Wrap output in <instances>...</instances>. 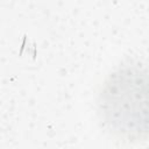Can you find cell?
<instances>
[{
	"mask_svg": "<svg viewBox=\"0 0 149 149\" xmlns=\"http://www.w3.org/2000/svg\"><path fill=\"white\" fill-rule=\"evenodd\" d=\"M98 109L106 128L116 137L139 141L149 136V66L125 65L105 80Z\"/></svg>",
	"mask_w": 149,
	"mask_h": 149,
	"instance_id": "6da1fadb",
	"label": "cell"
}]
</instances>
